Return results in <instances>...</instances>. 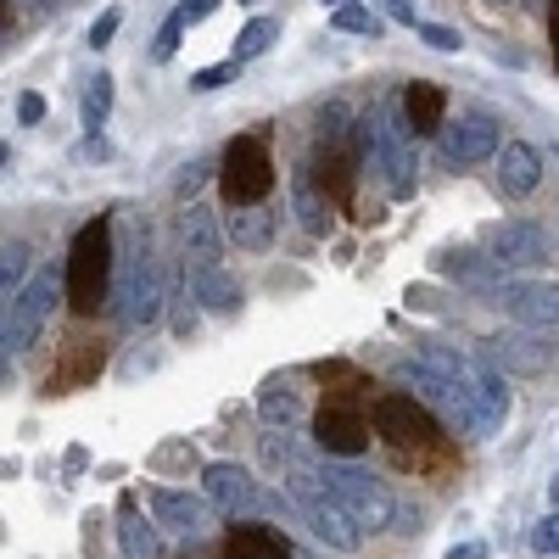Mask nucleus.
Returning <instances> with one entry per match:
<instances>
[{
    "label": "nucleus",
    "mask_w": 559,
    "mask_h": 559,
    "mask_svg": "<svg viewBox=\"0 0 559 559\" xmlns=\"http://www.w3.org/2000/svg\"><path fill=\"white\" fill-rule=\"evenodd\" d=\"M274 229H280V213H269L263 202L224 213V236H229V247H241V252H269L274 247Z\"/></svg>",
    "instance_id": "aec40b11"
},
{
    "label": "nucleus",
    "mask_w": 559,
    "mask_h": 559,
    "mask_svg": "<svg viewBox=\"0 0 559 559\" xmlns=\"http://www.w3.org/2000/svg\"><path fill=\"white\" fill-rule=\"evenodd\" d=\"M207 179H213V163L202 157V163H191V168H185V174L174 179V197H179V202H191V197L202 191V185H207Z\"/></svg>",
    "instance_id": "72a5a7b5"
},
{
    "label": "nucleus",
    "mask_w": 559,
    "mask_h": 559,
    "mask_svg": "<svg viewBox=\"0 0 559 559\" xmlns=\"http://www.w3.org/2000/svg\"><path fill=\"white\" fill-rule=\"evenodd\" d=\"M543 185V152L537 146H526V140H509L503 146V157H498V191L503 197H532Z\"/></svg>",
    "instance_id": "a211bd4d"
},
{
    "label": "nucleus",
    "mask_w": 559,
    "mask_h": 559,
    "mask_svg": "<svg viewBox=\"0 0 559 559\" xmlns=\"http://www.w3.org/2000/svg\"><path fill=\"white\" fill-rule=\"evenodd\" d=\"M487 258L509 274V269H532L548 258V236H543V224H526V218H509V224H492L487 236H481Z\"/></svg>",
    "instance_id": "9b49d317"
},
{
    "label": "nucleus",
    "mask_w": 559,
    "mask_h": 559,
    "mask_svg": "<svg viewBox=\"0 0 559 559\" xmlns=\"http://www.w3.org/2000/svg\"><path fill=\"white\" fill-rule=\"evenodd\" d=\"M163 274L146 263V252H134V263H129V274H123V319L129 324H152L157 313H163Z\"/></svg>",
    "instance_id": "dca6fc26"
},
{
    "label": "nucleus",
    "mask_w": 559,
    "mask_h": 559,
    "mask_svg": "<svg viewBox=\"0 0 559 559\" xmlns=\"http://www.w3.org/2000/svg\"><path fill=\"white\" fill-rule=\"evenodd\" d=\"M118 23H123V7H107L96 23H90V34H84V39H90V51H107V45L118 39Z\"/></svg>",
    "instance_id": "7c9ffc66"
},
{
    "label": "nucleus",
    "mask_w": 559,
    "mask_h": 559,
    "mask_svg": "<svg viewBox=\"0 0 559 559\" xmlns=\"http://www.w3.org/2000/svg\"><path fill=\"white\" fill-rule=\"evenodd\" d=\"M392 381H397V392H408V397H419L426 408L459 419L464 431H476V426H471V408H464V397H459V386H453L448 376H437L426 358H403V364H392Z\"/></svg>",
    "instance_id": "9d476101"
},
{
    "label": "nucleus",
    "mask_w": 559,
    "mask_h": 559,
    "mask_svg": "<svg viewBox=\"0 0 559 559\" xmlns=\"http://www.w3.org/2000/svg\"><path fill=\"white\" fill-rule=\"evenodd\" d=\"M185 280H191V297H197L207 313H236V308H241L236 274H224V269H185Z\"/></svg>",
    "instance_id": "4be33fe9"
},
{
    "label": "nucleus",
    "mask_w": 559,
    "mask_h": 559,
    "mask_svg": "<svg viewBox=\"0 0 559 559\" xmlns=\"http://www.w3.org/2000/svg\"><path fill=\"white\" fill-rule=\"evenodd\" d=\"M286 492H292V503L302 509L308 532H313L324 548L353 554V548L364 543L358 521L342 509V498L331 492V481L319 476V459H313V453H286Z\"/></svg>",
    "instance_id": "f257e3e1"
},
{
    "label": "nucleus",
    "mask_w": 559,
    "mask_h": 559,
    "mask_svg": "<svg viewBox=\"0 0 559 559\" xmlns=\"http://www.w3.org/2000/svg\"><path fill=\"white\" fill-rule=\"evenodd\" d=\"M152 515H157V526L174 532V537L207 532V503L191 498V492H174V487H157V492H152Z\"/></svg>",
    "instance_id": "6ab92c4d"
},
{
    "label": "nucleus",
    "mask_w": 559,
    "mask_h": 559,
    "mask_svg": "<svg viewBox=\"0 0 559 559\" xmlns=\"http://www.w3.org/2000/svg\"><path fill=\"white\" fill-rule=\"evenodd\" d=\"M28 274V247L23 241H7V252H0V292H7V302L17 297V280Z\"/></svg>",
    "instance_id": "c756f323"
},
{
    "label": "nucleus",
    "mask_w": 559,
    "mask_h": 559,
    "mask_svg": "<svg viewBox=\"0 0 559 559\" xmlns=\"http://www.w3.org/2000/svg\"><path fill=\"white\" fill-rule=\"evenodd\" d=\"M224 554L229 559H292V543L280 532H269V526H236L229 543H224Z\"/></svg>",
    "instance_id": "b1692460"
},
{
    "label": "nucleus",
    "mask_w": 559,
    "mask_h": 559,
    "mask_svg": "<svg viewBox=\"0 0 559 559\" xmlns=\"http://www.w3.org/2000/svg\"><path fill=\"white\" fill-rule=\"evenodd\" d=\"M202 492H207V503L218 509V515H247V509L258 503V487H252V476L241 471V464H207Z\"/></svg>",
    "instance_id": "f3484780"
},
{
    "label": "nucleus",
    "mask_w": 559,
    "mask_h": 559,
    "mask_svg": "<svg viewBox=\"0 0 559 559\" xmlns=\"http://www.w3.org/2000/svg\"><path fill=\"white\" fill-rule=\"evenodd\" d=\"M313 442L336 459H358L369 448V414L358 403V386H342V392H324V408L313 419Z\"/></svg>",
    "instance_id": "0eeeda50"
},
{
    "label": "nucleus",
    "mask_w": 559,
    "mask_h": 559,
    "mask_svg": "<svg viewBox=\"0 0 559 559\" xmlns=\"http://www.w3.org/2000/svg\"><path fill=\"white\" fill-rule=\"evenodd\" d=\"M437 376H448L453 386H459V397H464V408H471V426H476V437H492V431H503V419H509V392H503V376L492 364H481V358H464V353H453V347H426L419 353Z\"/></svg>",
    "instance_id": "f03ea898"
},
{
    "label": "nucleus",
    "mask_w": 559,
    "mask_h": 559,
    "mask_svg": "<svg viewBox=\"0 0 559 559\" xmlns=\"http://www.w3.org/2000/svg\"><path fill=\"white\" fill-rule=\"evenodd\" d=\"M331 23H336L342 34H364V39H376V34H381V12L358 7V0H347V7H336V12H331Z\"/></svg>",
    "instance_id": "c85d7f7f"
},
{
    "label": "nucleus",
    "mask_w": 559,
    "mask_h": 559,
    "mask_svg": "<svg viewBox=\"0 0 559 559\" xmlns=\"http://www.w3.org/2000/svg\"><path fill=\"white\" fill-rule=\"evenodd\" d=\"M319 476L331 481V492L342 498V509L358 521V532H386L397 503L386 492V481H376L369 471H353V464H319Z\"/></svg>",
    "instance_id": "39448f33"
},
{
    "label": "nucleus",
    "mask_w": 559,
    "mask_h": 559,
    "mask_svg": "<svg viewBox=\"0 0 559 559\" xmlns=\"http://www.w3.org/2000/svg\"><path fill=\"white\" fill-rule=\"evenodd\" d=\"M258 414H263V426H280V431H292L302 426V392L292 381H269L258 392Z\"/></svg>",
    "instance_id": "393cba45"
},
{
    "label": "nucleus",
    "mask_w": 559,
    "mask_h": 559,
    "mask_svg": "<svg viewBox=\"0 0 559 559\" xmlns=\"http://www.w3.org/2000/svg\"><path fill=\"white\" fill-rule=\"evenodd\" d=\"M51 308H57V274H34L28 286L7 302V324H0V347H7V358H17V353H28L39 342Z\"/></svg>",
    "instance_id": "6e6552de"
},
{
    "label": "nucleus",
    "mask_w": 559,
    "mask_h": 559,
    "mask_svg": "<svg viewBox=\"0 0 559 559\" xmlns=\"http://www.w3.org/2000/svg\"><path fill=\"white\" fill-rule=\"evenodd\" d=\"M419 39H426L431 51H464V34H453L448 23H419Z\"/></svg>",
    "instance_id": "f704fd0d"
},
{
    "label": "nucleus",
    "mask_w": 559,
    "mask_h": 559,
    "mask_svg": "<svg viewBox=\"0 0 559 559\" xmlns=\"http://www.w3.org/2000/svg\"><path fill=\"white\" fill-rule=\"evenodd\" d=\"M224 202L229 207H258L269 197V185H274V163H269V146L258 134H241V140H229V152H224Z\"/></svg>",
    "instance_id": "423d86ee"
},
{
    "label": "nucleus",
    "mask_w": 559,
    "mask_h": 559,
    "mask_svg": "<svg viewBox=\"0 0 559 559\" xmlns=\"http://www.w3.org/2000/svg\"><path fill=\"white\" fill-rule=\"evenodd\" d=\"M79 112H84V134L102 140V123L112 112V73H84V90H79Z\"/></svg>",
    "instance_id": "a878e982"
},
{
    "label": "nucleus",
    "mask_w": 559,
    "mask_h": 559,
    "mask_svg": "<svg viewBox=\"0 0 559 559\" xmlns=\"http://www.w3.org/2000/svg\"><path fill=\"white\" fill-rule=\"evenodd\" d=\"M324 7H347V0H324Z\"/></svg>",
    "instance_id": "a19ab883"
},
{
    "label": "nucleus",
    "mask_w": 559,
    "mask_h": 559,
    "mask_svg": "<svg viewBox=\"0 0 559 559\" xmlns=\"http://www.w3.org/2000/svg\"><path fill=\"white\" fill-rule=\"evenodd\" d=\"M292 197H297L302 229H313V236H324V229H331V207L319 202V191H313V174H308V168H297V174H292Z\"/></svg>",
    "instance_id": "bb28decb"
},
{
    "label": "nucleus",
    "mask_w": 559,
    "mask_h": 559,
    "mask_svg": "<svg viewBox=\"0 0 559 559\" xmlns=\"http://www.w3.org/2000/svg\"><path fill=\"white\" fill-rule=\"evenodd\" d=\"M213 7H218V0H179V7H174V12L163 17V28H157V45H152V57H157V62H168V57L179 51V39L191 34V23H202V17H207Z\"/></svg>",
    "instance_id": "5701e85b"
},
{
    "label": "nucleus",
    "mask_w": 559,
    "mask_h": 559,
    "mask_svg": "<svg viewBox=\"0 0 559 559\" xmlns=\"http://www.w3.org/2000/svg\"><path fill=\"white\" fill-rule=\"evenodd\" d=\"M364 123H369V163L381 168L386 191L392 197H414V140H408L414 129H408V118L381 102Z\"/></svg>",
    "instance_id": "20e7f679"
},
{
    "label": "nucleus",
    "mask_w": 559,
    "mask_h": 559,
    "mask_svg": "<svg viewBox=\"0 0 559 559\" xmlns=\"http://www.w3.org/2000/svg\"><path fill=\"white\" fill-rule=\"evenodd\" d=\"M448 559H487V543H459Z\"/></svg>",
    "instance_id": "58836bf2"
},
{
    "label": "nucleus",
    "mask_w": 559,
    "mask_h": 559,
    "mask_svg": "<svg viewBox=\"0 0 559 559\" xmlns=\"http://www.w3.org/2000/svg\"><path fill=\"white\" fill-rule=\"evenodd\" d=\"M236 73H241L236 57H229V62H213V68H197V73H191V90H224Z\"/></svg>",
    "instance_id": "2f4dec72"
},
{
    "label": "nucleus",
    "mask_w": 559,
    "mask_h": 559,
    "mask_svg": "<svg viewBox=\"0 0 559 559\" xmlns=\"http://www.w3.org/2000/svg\"><path fill=\"white\" fill-rule=\"evenodd\" d=\"M274 45H280V17H252V23L236 34V51H229V57L252 62V57H269Z\"/></svg>",
    "instance_id": "cd10ccee"
},
{
    "label": "nucleus",
    "mask_w": 559,
    "mask_h": 559,
    "mask_svg": "<svg viewBox=\"0 0 559 559\" xmlns=\"http://www.w3.org/2000/svg\"><path fill=\"white\" fill-rule=\"evenodd\" d=\"M62 292L73 302V313H102L107 292H112V224L90 218L73 247H68V269H62Z\"/></svg>",
    "instance_id": "7ed1b4c3"
},
{
    "label": "nucleus",
    "mask_w": 559,
    "mask_h": 559,
    "mask_svg": "<svg viewBox=\"0 0 559 559\" xmlns=\"http://www.w3.org/2000/svg\"><path fill=\"white\" fill-rule=\"evenodd\" d=\"M498 152V123L492 118H459V123H442V157L453 168H471V163H487Z\"/></svg>",
    "instance_id": "4468645a"
},
{
    "label": "nucleus",
    "mask_w": 559,
    "mask_h": 559,
    "mask_svg": "<svg viewBox=\"0 0 559 559\" xmlns=\"http://www.w3.org/2000/svg\"><path fill=\"white\" fill-rule=\"evenodd\" d=\"M17 118L23 123H39L45 118V96H34V90H28V96H17Z\"/></svg>",
    "instance_id": "4c0bfd02"
},
{
    "label": "nucleus",
    "mask_w": 559,
    "mask_h": 559,
    "mask_svg": "<svg viewBox=\"0 0 559 559\" xmlns=\"http://www.w3.org/2000/svg\"><path fill=\"white\" fill-rule=\"evenodd\" d=\"M376 12L392 17V23H419V17H414V0H376Z\"/></svg>",
    "instance_id": "e433bc0d"
},
{
    "label": "nucleus",
    "mask_w": 559,
    "mask_h": 559,
    "mask_svg": "<svg viewBox=\"0 0 559 559\" xmlns=\"http://www.w3.org/2000/svg\"><path fill=\"white\" fill-rule=\"evenodd\" d=\"M376 431L397 448V453H431L437 448V414L408 397V392H386L376 403Z\"/></svg>",
    "instance_id": "1a4fd4ad"
},
{
    "label": "nucleus",
    "mask_w": 559,
    "mask_h": 559,
    "mask_svg": "<svg viewBox=\"0 0 559 559\" xmlns=\"http://www.w3.org/2000/svg\"><path fill=\"white\" fill-rule=\"evenodd\" d=\"M179 236H185V269H224V229L213 218V207L191 202L179 218Z\"/></svg>",
    "instance_id": "ddd939ff"
},
{
    "label": "nucleus",
    "mask_w": 559,
    "mask_h": 559,
    "mask_svg": "<svg viewBox=\"0 0 559 559\" xmlns=\"http://www.w3.org/2000/svg\"><path fill=\"white\" fill-rule=\"evenodd\" d=\"M123 548H129V559H152V537L140 532V521H134V503H123Z\"/></svg>",
    "instance_id": "473e14b6"
},
{
    "label": "nucleus",
    "mask_w": 559,
    "mask_h": 559,
    "mask_svg": "<svg viewBox=\"0 0 559 559\" xmlns=\"http://www.w3.org/2000/svg\"><path fill=\"white\" fill-rule=\"evenodd\" d=\"M481 364L503 369V376H543V369L554 364V347L537 342V336H487Z\"/></svg>",
    "instance_id": "2eb2a0df"
},
{
    "label": "nucleus",
    "mask_w": 559,
    "mask_h": 559,
    "mask_svg": "<svg viewBox=\"0 0 559 559\" xmlns=\"http://www.w3.org/2000/svg\"><path fill=\"white\" fill-rule=\"evenodd\" d=\"M241 7H258V0H241Z\"/></svg>",
    "instance_id": "37998d69"
},
{
    "label": "nucleus",
    "mask_w": 559,
    "mask_h": 559,
    "mask_svg": "<svg viewBox=\"0 0 559 559\" xmlns=\"http://www.w3.org/2000/svg\"><path fill=\"white\" fill-rule=\"evenodd\" d=\"M554 68H559V7H554Z\"/></svg>",
    "instance_id": "ea45409f"
},
{
    "label": "nucleus",
    "mask_w": 559,
    "mask_h": 559,
    "mask_svg": "<svg viewBox=\"0 0 559 559\" xmlns=\"http://www.w3.org/2000/svg\"><path fill=\"white\" fill-rule=\"evenodd\" d=\"M397 107H403V118H408L414 134H442V123H448V118H442V112H448L442 90L426 84V79H414V84L403 90V102H397Z\"/></svg>",
    "instance_id": "412c9836"
},
{
    "label": "nucleus",
    "mask_w": 559,
    "mask_h": 559,
    "mask_svg": "<svg viewBox=\"0 0 559 559\" xmlns=\"http://www.w3.org/2000/svg\"><path fill=\"white\" fill-rule=\"evenodd\" d=\"M498 308L526 331H548V324H559V286L554 280H509L498 292Z\"/></svg>",
    "instance_id": "f8f14e48"
},
{
    "label": "nucleus",
    "mask_w": 559,
    "mask_h": 559,
    "mask_svg": "<svg viewBox=\"0 0 559 559\" xmlns=\"http://www.w3.org/2000/svg\"><path fill=\"white\" fill-rule=\"evenodd\" d=\"M532 548L559 559V515H543V521H537V532H532Z\"/></svg>",
    "instance_id": "c9c22d12"
},
{
    "label": "nucleus",
    "mask_w": 559,
    "mask_h": 559,
    "mask_svg": "<svg viewBox=\"0 0 559 559\" xmlns=\"http://www.w3.org/2000/svg\"><path fill=\"white\" fill-rule=\"evenodd\" d=\"M554 503H559V481H554Z\"/></svg>",
    "instance_id": "79ce46f5"
}]
</instances>
